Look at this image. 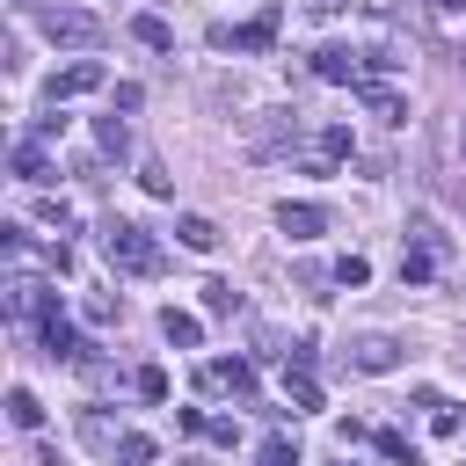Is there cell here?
<instances>
[{
  "mask_svg": "<svg viewBox=\"0 0 466 466\" xmlns=\"http://www.w3.org/2000/svg\"><path fill=\"white\" fill-rule=\"evenodd\" d=\"M102 255H109V269H124V277H160V269H167L160 240H153L146 226H131V218H102Z\"/></svg>",
  "mask_w": 466,
  "mask_h": 466,
  "instance_id": "cell-1",
  "label": "cell"
},
{
  "mask_svg": "<svg viewBox=\"0 0 466 466\" xmlns=\"http://www.w3.org/2000/svg\"><path fill=\"white\" fill-rule=\"evenodd\" d=\"M44 36L66 44V51H95L102 44V15H87V7H44Z\"/></svg>",
  "mask_w": 466,
  "mask_h": 466,
  "instance_id": "cell-2",
  "label": "cell"
},
{
  "mask_svg": "<svg viewBox=\"0 0 466 466\" xmlns=\"http://www.w3.org/2000/svg\"><path fill=\"white\" fill-rule=\"evenodd\" d=\"M277 29H284V7H262V15H255V22H240V29H226V22H218V29H211V44H218V51H269V44H277Z\"/></svg>",
  "mask_w": 466,
  "mask_h": 466,
  "instance_id": "cell-3",
  "label": "cell"
},
{
  "mask_svg": "<svg viewBox=\"0 0 466 466\" xmlns=\"http://www.w3.org/2000/svg\"><path fill=\"white\" fill-rule=\"evenodd\" d=\"M313 80H328V87H364V51L357 44H320L313 51Z\"/></svg>",
  "mask_w": 466,
  "mask_h": 466,
  "instance_id": "cell-4",
  "label": "cell"
},
{
  "mask_svg": "<svg viewBox=\"0 0 466 466\" xmlns=\"http://www.w3.org/2000/svg\"><path fill=\"white\" fill-rule=\"evenodd\" d=\"M109 73H102V58H73V66H58L51 80H44V102L58 109V102H73V95H95Z\"/></svg>",
  "mask_w": 466,
  "mask_h": 466,
  "instance_id": "cell-5",
  "label": "cell"
},
{
  "mask_svg": "<svg viewBox=\"0 0 466 466\" xmlns=\"http://www.w3.org/2000/svg\"><path fill=\"white\" fill-rule=\"evenodd\" d=\"M36 342H44V357H58V364H95V350H87V342L73 335V320H66L58 306H51L44 320H36Z\"/></svg>",
  "mask_w": 466,
  "mask_h": 466,
  "instance_id": "cell-6",
  "label": "cell"
},
{
  "mask_svg": "<svg viewBox=\"0 0 466 466\" xmlns=\"http://www.w3.org/2000/svg\"><path fill=\"white\" fill-rule=\"evenodd\" d=\"M197 386H204V393H233V400H248V393H255V364H248V357H211V364L197 371Z\"/></svg>",
  "mask_w": 466,
  "mask_h": 466,
  "instance_id": "cell-7",
  "label": "cell"
},
{
  "mask_svg": "<svg viewBox=\"0 0 466 466\" xmlns=\"http://www.w3.org/2000/svg\"><path fill=\"white\" fill-rule=\"evenodd\" d=\"M357 102H364L379 124H408V95H400V87H386V80H364V87H357Z\"/></svg>",
  "mask_w": 466,
  "mask_h": 466,
  "instance_id": "cell-8",
  "label": "cell"
},
{
  "mask_svg": "<svg viewBox=\"0 0 466 466\" xmlns=\"http://www.w3.org/2000/svg\"><path fill=\"white\" fill-rule=\"evenodd\" d=\"M393 364H400V342H393V335H364V342L350 350V371H371V379H379V371H393Z\"/></svg>",
  "mask_w": 466,
  "mask_h": 466,
  "instance_id": "cell-9",
  "label": "cell"
},
{
  "mask_svg": "<svg viewBox=\"0 0 466 466\" xmlns=\"http://www.w3.org/2000/svg\"><path fill=\"white\" fill-rule=\"evenodd\" d=\"M277 226H284L291 240H313V233H328V211H320V204H291V197H284V204H277Z\"/></svg>",
  "mask_w": 466,
  "mask_h": 466,
  "instance_id": "cell-10",
  "label": "cell"
},
{
  "mask_svg": "<svg viewBox=\"0 0 466 466\" xmlns=\"http://www.w3.org/2000/svg\"><path fill=\"white\" fill-rule=\"evenodd\" d=\"M175 240H182V248H189V255H211V248H218V240H226V233H218V226H211V218H204V211H182V218H175Z\"/></svg>",
  "mask_w": 466,
  "mask_h": 466,
  "instance_id": "cell-11",
  "label": "cell"
},
{
  "mask_svg": "<svg viewBox=\"0 0 466 466\" xmlns=\"http://www.w3.org/2000/svg\"><path fill=\"white\" fill-rule=\"evenodd\" d=\"M44 175H51L44 138H22V146H15V182H44Z\"/></svg>",
  "mask_w": 466,
  "mask_h": 466,
  "instance_id": "cell-12",
  "label": "cell"
},
{
  "mask_svg": "<svg viewBox=\"0 0 466 466\" xmlns=\"http://www.w3.org/2000/svg\"><path fill=\"white\" fill-rule=\"evenodd\" d=\"M160 335H167L175 350H197V342H204V320H197V313H175V306H167V313H160Z\"/></svg>",
  "mask_w": 466,
  "mask_h": 466,
  "instance_id": "cell-13",
  "label": "cell"
},
{
  "mask_svg": "<svg viewBox=\"0 0 466 466\" xmlns=\"http://www.w3.org/2000/svg\"><path fill=\"white\" fill-rule=\"evenodd\" d=\"M80 437H87L95 451H116V444H124V430H116L102 408H80Z\"/></svg>",
  "mask_w": 466,
  "mask_h": 466,
  "instance_id": "cell-14",
  "label": "cell"
},
{
  "mask_svg": "<svg viewBox=\"0 0 466 466\" xmlns=\"http://www.w3.org/2000/svg\"><path fill=\"white\" fill-rule=\"evenodd\" d=\"M284 400H291V415L320 408V379H313V371H284Z\"/></svg>",
  "mask_w": 466,
  "mask_h": 466,
  "instance_id": "cell-15",
  "label": "cell"
},
{
  "mask_svg": "<svg viewBox=\"0 0 466 466\" xmlns=\"http://www.w3.org/2000/svg\"><path fill=\"white\" fill-rule=\"evenodd\" d=\"M7 422H15V430H44V400H36L29 386H15V393H7Z\"/></svg>",
  "mask_w": 466,
  "mask_h": 466,
  "instance_id": "cell-16",
  "label": "cell"
},
{
  "mask_svg": "<svg viewBox=\"0 0 466 466\" xmlns=\"http://www.w3.org/2000/svg\"><path fill=\"white\" fill-rule=\"evenodd\" d=\"M95 138H102V153H116V160L131 153V124H124L116 109H109V116H95Z\"/></svg>",
  "mask_w": 466,
  "mask_h": 466,
  "instance_id": "cell-17",
  "label": "cell"
},
{
  "mask_svg": "<svg viewBox=\"0 0 466 466\" xmlns=\"http://www.w3.org/2000/svg\"><path fill=\"white\" fill-rule=\"evenodd\" d=\"M131 36H138L146 51H167V44H175V29H167L160 15H131Z\"/></svg>",
  "mask_w": 466,
  "mask_h": 466,
  "instance_id": "cell-18",
  "label": "cell"
},
{
  "mask_svg": "<svg viewBox=\"0 0 466 466\" xmlns=\"http://www.w3.org/2000/svg\"><path fill=\"white\" fill-rule=\"evenodd\" d=\"M204 313H240V291H233L226 277H211V284H204Z\"/></svg>",
  "mask_w": 466,
  "mask_h": 466,
  "instance_id": "cell-19",
  "label": "cell"
},
{
  "mask_svg": "<svg viewBox=\"0 0 466 466\" xmlns=\"http://www.w3.org/2000/svg\"><path fill=\"white\" fill-rule=\"evenodd\" d=\"M255 466H299V444H291V437H262Z\"/></svg>",
  "mask_w": 466,
  "mask_h": 466,
  "instance_id": "cell-20",
  "label": "cell"
},
{
  "mask_svg": "<svg viewBox=\"0 0 466 466\" xmlns=\"http://www.w3.org/2000/svg\"><path fill=\"white\" fill-rule=\"evenodd\" d=\"M36 218L58 226V233H73V204H66V197H36Z\"/></svg>",
  "mask_w": 466,
  "mask_h": 466,
  "instance_id": "cell-21",
  "label": "cell"
},
{
  "mask_svg": "<svg viewBox=\"0 0 466 466\" xmlns=\"http://www.w3.org/2000/svg\"><path fill=\"white\" fill-rule=\"evenodd\" d=\"M204 437L233 451V444H240V415H204Z\"/></svg>",
  "mask_w": 466,
  "mask_h": 466,
  "instance_id": "cell-22",
  "label": "cell"
},
{
  "mask_svg": "<svg viewBox=\"0 0 466 466\" xmlns=\"http://www.w3.org/2000/svg\"><path fill=\"white\" fill-rule=\"evenodd\" d=\"M116 459H124V466H153V437H138V430H124V444H116Z\"/></svg>",
  "mask_w": 466,
  "mask_h": 466,
  "instance_id": "cell-23",
  "label": "cell"
},
{
  "mask_svg": "<svg viewBox=\"0 0 466 466\" xmlns=\"http://www.w3.org/2000/svg\"><path fill=\"white\" fill-rule=\"evenodd\" d=\"M320 153H328V160H342V153H357V138H350V124H328V131H320Z\"/></svg>",
  "mask_w": 466,
  "mask_h": 466,
  "instance_id": "cell-24",
  "label": "cell"
},
{
  "mask_svg": "<svg viewBox=\"0 0 466 466\" xmlns=\"http://www.w3.org/2000/svg\"><path fill=\"white\" fill-rule=\"evenodd\" d=\"M430 422H437V437H444V444H466V415H459V408H437Z\"/></svg>",
  "mask_w": 466,
  "mask_h": 466,
  "instance_id": "cell-25",
  "label": "cell"
},
{
  "mask_svg": "<svg viewBox=\"0 0 466 466\" xmlns=\"http://www.w3.org/2000/svg\"><path fill=\"white\" fill-rule=\"evenodd\" d=\"M138 182H146V197H175V182H167V167H160V160H146V167H138Z\"/></svg>",
  "mask_w": 466,
  "mask_h": 466,
  "instance_id": "cell-26",
  "label": "cell"
},
{
  "mask_svg": "<svg viewBox=\"0 0 466 466\" xmlns=\"http://www.w3.org/2000/svg\"><path fill=\"white\" fill-rule=\"evenodd\" d=\"M364 277H371V262H364V255H342V262H335V284H350V291H357Z\"/></svg>",
  "mask_w": 466,
  "mask_h": 466,
  "instance_id": "cell-27",
  "label": "cell"
},
{
  "mask_svg": "<svg viewBox=\"0 0 466 466\" xmlns=\"http://www.w3.org/2000/svg\"><path fill=\"white\" fill-rule=\"evenodd\" d=\"M87 320H95V328H109V320H124V306H116L109 291H95V299H87Z\"/></svg>",
  "mask_w": 466,
  "mask_h": 466,
  "instance_id": "cell-28",
  "label": "cell"
},
{
  "mask_svg": "<svg viewBox=\"0 0 466 466\" xmlns=\"http://www.w3.org/2000/svg\"><path fill=\"white\" fill-rule=\"evenodd\" d=\"M131 386H138V393H146V400H167V371H160V364H146V371H138V379H131Z\"/></svg>",
  "mask_w": 466,
  "mask_h": 466,
  "instance_id": "cell-29",
  "label": "cell"
},
{
  "mask_svg": "<svg viewBox=\"0 0 466 466\" xmlns=\"http://www.w3.org/2000/svg\"><path fill=\"white\" fill-rule=\"evenodd\" d=\"M379 451H386V459H400V466H415V444H408L400 430H379Z\"/></svg>",
  "mask_w": 466,
  "mask_h": 466,
  "instance_id": "cell-30",
  "label": "cell"
},
{
  "mask_svg": "<svg viewBox=\"0 0 466 466\" xmlns=\"http://www.w3.org/2000/svg\"><path fill=\"white\" fill-rule=\"evenodd\" d=\"M36 466H66V459H58V444H36Z\"/></svg>",
  "mask_w": 466,
  "mask_h": 466,
  "instance_id": "cell-31",
  "label": "cell"
},
{
  "mask_svg": "<svg viewBox=\"0 0 466 466\" xmlns=\"http://www.w3.org/2000/svg\"><path fill=\"white\" fill-rule=\"evenodd\" d=\"M430 7H437V15H459V7H466V0H430Z\"/></svg>",
  "mask_w": 466,
  "mask_h": 466,
  "instance_id": "cell-32",
  "label": "cell"
},
{
  "mask_svg": "<svg viewBox=\"0 0 466 466\" xmlns=\"http://www.w3.org/2000/svg\"><path fill=\"white\" fill-rule=\"evenodd\" d=\"M182 466H197V459H182Z\"/></svg>",
  "mask_w": 466,
  "mask_h": 466,
  "instance_id": "cell-33",
  "label": "cell"
},
{
  "mask_svg": "<svg viewBox=\"0 0 466 466\" xmlns=\"http://www.w3.org/2000/svg\"><path fill=\"white\" fill-rule=\"evenodd\" d=\"M22 7H29V0H22Z\"/></svg>",
  "mask_w": 466,
  "mask_h": 466,
  "instance_id": "cell-34",
  "label": "cell"
}]
</instances>
